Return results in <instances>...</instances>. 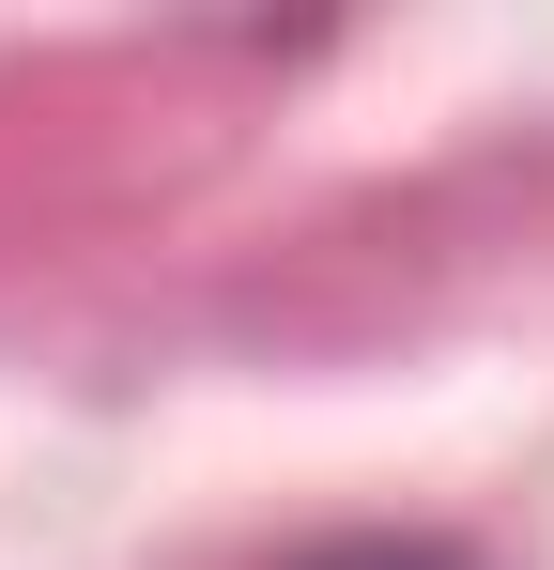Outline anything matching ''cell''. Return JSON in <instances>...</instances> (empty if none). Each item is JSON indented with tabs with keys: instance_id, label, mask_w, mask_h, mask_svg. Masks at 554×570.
<instances>
[{
	"instance_id": "1",
	"label": "cell",
	"mask_w": 554,
	"mask_h": 570,
	"mask_svg": "<svg viewBox=\"0 0 554 570\" xmlns=\"http://www.w3.org/2000/svg\"><path fill=\"white\" fill-rule=\"evenodd\" d=\"M293 570H462L447 540H324V556H293Z\"/></svg>"
}]
</instances>
